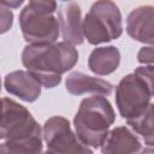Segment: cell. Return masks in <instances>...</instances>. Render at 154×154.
<instances>
[{"instance_id": "2", "label": "cell", "mask_w": 154, "mask_h": 154, "mask_svg": "<svg viewBox=\"0 0 154 154\" xmlns=\"http://www.w3.org/2000/svg\"><path fill=\"white\" fill-rule=\"evenodd\" d=\"M2 153H38L42 150L40 125L18 102L4 97L1 116Z\"/></svg>"}, {"instance_id": "8", "label": "cell", "mask_w": 154, "mask_h": 154, "mask_svg": "<svg viewBox=\"0 0 154 154\" xmlns=\"http://www.w3.org/2000/svg\"><path fill=\"white\" fill-rule=\"evenodd\" d=\"M126 31L134 40L154 46V6H140L130 12Z\"/></svg>"}, {"instance_id": "19", "label": "cell", "mask_w": 154, "mask_h": 154, "mask_svg": "<svg viewBox=\"0 0 154 154\" xmlns=\"http://www.w3.org/2000/svg\"><path fill=\"white\" fill-rule=\"evenodd\" d=\"M0 1H1V5L8 8H17L23 4L24 0H0Z\"/></svg>"}, {"instance_id": "11", "label": "cell", "mask_w": 154, "mask_h": 154, "mask_svg": "<svg viewBox=\"0 0 154 154\" xmlns=\"http://www.w3.org/2000/svg\"><path fill=\"white\" fill-rule=\"evenodd\" d=\"M140 150V140L125 126H118L108 131L103 143L101 144V152L106 154L137 153Z\"/></svg>"}, {"instance_id": "12", "label": "cell", "mask_w": 154, "mask_h": 154, "mask_svg": "<svg viewBox=\"0 0 154 154\" xmlns=\"http://www.w3.org/2000/svg\"><path fill=\"white\" fill-rule=\"evenodd\" d=\"M66 90L72 95L82 94H100L109 95L112 93L113 85L101 78L90 77L82 72H72L66 78Z\"/></svg>"}, {"instance_id": "3", "label": "cell", "mask_w": 154, "mask_h": 154, "mask_svg": "<svg viewBox=\"0 0 154 154\" xmlns=\"http://www.w3.org/2000/svg\"><path fill=\"white\" fill-rule=\"evenodd\" d=\"M114 119L116 114L109 101L103 95L95 94L79 105L73 119L76 135L83 144L97 148L103 143Z\"/></svg>"}, {"instance_id": "9", "label": "cell", "mask_w": 154, "mask_h": 154, "mask_svg": "<svg viewBox=\"0 0 154 154\" xmlns=\"http://www.w3.org/2000/svg\"><path fill=\"white\" fill-rule=\"evenodd\" d=\"M5 89L26 102L35 101L41 94V83L30 71H13L5 77Z\"/></svg>"}, {"instance_id": "6", "label": "cell", "mask_w": 154, "mask_h": 154, "mask_svg": "<svg viewBox=\"0 0 154 154\" xmlns=\"http://www.w3.org/2000/svg\"><path fill=\"white\" fill-rule=\"evenodd\" d=\"M23 37L29 43H53L59 36V20L53 13H43L26 5L19 14Z\"/></svg>"}, {"instance_id": "18", "label": "cell", "mask_w": 154, "mask_h": 154, "mask_svg": "<svg viewBox=\"0 0 154 154\" xmlns=\"http://www.w3.org/2000/svg\"><path fill=\"white\" fill-rule=\"evenodd\" d=\"M137 60L142 64H154V47H143L137 54Z\"/></svg>"}, {"instance_id": "17", "label": "cell", "mask_w": 154, "mask_h": 154, "mask_svg": "<svg viewBox=\"0 0 154 154\" xmlns=\"http://www.w3.org/2000/svg\"><path fill=\"white\" fill-rule=\"evenodd\" d=\"M0 10H1V34H4V32H6L12 26L13 14L4 5H1V8Z\"/></svg>"}, {"instance_id": "16", "label": "cell", "mask_w": 154, "mask_h": 154, "mask_svg": "<svg viewBox=\"0 0 154 154\" xmlns=\"http://www.w3.org/2000/svg\"><path fill=\"white\" fill-rule=\"evenodd\" d=\"M29 6L43 13H54L57 10L55 0H30Z\"/></svg>"}, {"instance_id": "1", "label": "cell", "mask_w": 154, "mask_h": 154, "mask_svg": "<svg viewBox=\"0 0 154 154\" xmlns=\"http://www.w3.org/2000/svg\"><path fill=\"white\" fill-rule=\"evenodd\" d=\"M22 61L45 88H54L60 83L61 75L78 61V52L66 41L30 43L23 49Z\"/></svg>"}, {"instance_id": "10", "label": "cell", "mask_w": 154, "mask_h": 154, "mask_svg": "<svg viewBox=\"0 0 154 154\" xmlns=\"http://www.w3.org/2000/svg\"><path fill=\"white\" fill-rule=\"evenodd\" d=\"M58 20L64 41L71 45H82L84 41L81 8L76 2L63 5L59 10Z\"/></svg>"}, {"instance_id": "13", "label": "cell", "mask_w": 154, "mask_h": 154, "mask_svg": "<svg viewBox=\"0 0 154 154\" xmlns=\"http://www.w3.org/2000/svg\"><path fill=\"white\" fill-rule=\"evenodd\" d=\"M120 63V53L114 46L95 48L88 60L89 69L99 76H106L114 72Z\"/></svg>"}, {"instance_id": "4", "label": "cell", "mask_w": 154, "mask_h": 154, "mask_svg": "<svg viewBox=\"0 0 154 154\" xmlns=\"http://www.w3.org/2000/svg\"><path fill=\"white\" fill-rule=\"evenodd\" d=\"M123 32L122 14L112 0L94 2L83 20V34L90 45L118 38Z\"/></svg>"}, {"instance_id": "5", "label": "cell", "mask_w": 154, "mask_h": 154, "mask_svg": "<svg viewBox=\"0 0 154 154\" xmlns=\"http://www.w3.org/2000/svg\"><path fill=\"white\" fill-rule=\"evenodd\" d=\"M150 97L147 85L135 73L123 77L116 88V103L126 120L141 114L150 103Z\"/></svg>"}, {"instance_id": "14", "label": "cell", "mask_w": 154, "mask_h": 154, "mask_svg": "<svg viewBox=\"0 0 154 154\" xmlns=\"http://www.w3.org/2000/svg\"><path fill=\"white\" fill-rule=\"evenodd\" d=\"M128 124L144 138L147 146L154 148V103H149L137 117L128 119Z\"/></svg>"}, {"instance_id": "7", "label": "cell", "mask_w": 154, "mask_h": 154, "mask_svg": "<svg viewBox=\"0 0 154 154\" xmlns=\"http://www.w3.org/2000/svg\"><path fill=\"white\" fill-rule=\"evenodd\" d=\"M43 140L49 153H91L71 130L70 123L63 117H52L43 125Z\"/></svg>"}, {"instance_id": "15", "label": "cell", "mask_w": 154, "mask_h": 154, "mask_svg": "<svg viewBox=\"0 0 154 154\" xmlns=\"http://www.w3.org/2000/svg\"><path fill=\"white\" fill-rule=\"evenodd\" d=\"M134 73L143 81V83L147 85L148 90L150 91V95L154 96V66L152 65L140 66L135 70Z\"/></svg>"}]
</instances>
